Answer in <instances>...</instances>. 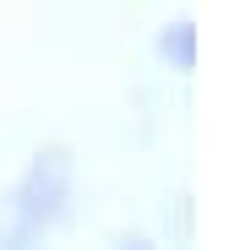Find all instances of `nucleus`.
<instances>
[{
    "instance_id": "7ed1b4c3",
    "label": "nucleus",
    "mask_w": 245,
    "mask_h": 250,
    "mask_svg": "<svg viewBox=\"0 0 245 250\" xmlns=\"http://www.w3.org/2000/svg\"><path fill=\"white\" fill-rule=\"evenodd\" d=\"M114 250H153V245H147V239H131V234H126V239H120Z\"/></svg>"
},
{
    "instance_id": "f257e3e1",
    "label": "nucleus",
    "mask_w": 245,
    "mask_h": 250,
    "mask_svg": "<svg viewBox=\"0 0 245 250\" xmlns=\"http://www.w3.org/2000/svg\"><path fill=\"white\" fill-rule=\"evenodd\" d=\"M71 152L49 147V152H33V163L17 174L11 196H6V212H0V250H38L49 239V229L71 212Z\"/></svg>"
},
{
    "instance_id": "f03ea898",
    "label": "nucleus",
    "mask_w": 245,
    "mask_h": 250,
    "mask_svg": "<svg viewBox=\"0 0 245 250\" xmlns=\"http://www.w3.org/2000/svg\"><path fill=\"white\" fill-rule=\"evenodd\" d=\"M163 55H169L180 71H191V65H196V33H191V22H180V27L163 33Z\"/></svg>"
}]
</instances>
